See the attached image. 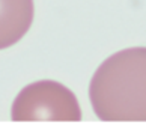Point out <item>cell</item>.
Instances as JSON below:
<instances>
[{
    "label": "cell",
    "mask_w": 146,
    "mask_h": 134,
    "mask_svg": "<svg viewBox=\"0 0 146 134\" xmlns=\"http://www.w3.org/2000/svg\"><path fill=\"white\" fill-rule=\"evenodd\" d=\"M89 100L104 122H146V47L107 57L92 76Z\"/></svg>",
    "instance_id": "cell-1"
},
{
    "label": "cell",
    "mask_w": 146,
    "mask_h": 134,
    "mask_svg": "<svg viewBox=\"0 0 146 134\" xmlns=\"http://www.w3.org/2000/svg\"><path fill=\"white\" fill-rule=\"evenodd\" d=\"M11 117L15 122H78L82 109L71 89L54 80L30 83L15 96Z\"/></svg>",
    "instance_id": "cell-2"
},
{
    "label": "cell",
    "mask_w": 146,
    "mask_h": 134,
    "mask_svg": "<svg viewBox=\"0 0 146 134\" xmlns=\"http://www.w3.org/2000/svg\"><path fill=\"white\" fill-rule=\"evenodd\" d=\"M33 0H0V50L21 41L33 23Z\"/></svg>",
    "instance_id": "cell-3"
}]
</instances>
